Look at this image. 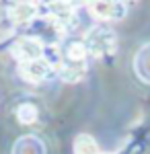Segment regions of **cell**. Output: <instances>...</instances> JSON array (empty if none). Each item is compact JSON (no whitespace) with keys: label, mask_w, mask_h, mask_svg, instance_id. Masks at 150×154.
Listing matches in <instances>:
<instances>
[{"label":"cell","mask_w":150,"mask_h":154,"mask_svg":"<svg viewBox=\"0 0 150 154\" xmlns=\"http://www.w3.org/2000/svg\"><path fill=\"white\" fill-rule=\"evenodd\" d=\"M45 49L47 45L41 39H37L35 35H23L12 41L11 54L19 64H27V62H35V60H43Z\"/></svg>","instance_id":"2"},{"label":"cell","mask_w":150,"mask_h":154,"mask_svg":"<svg viewBox=\"0 0 150 154\" xmlns=\"http://www.w3.org/2000/svg\"><path fill=\"white\" fill-rule=\"evenodd\" d=\"M72 150H74V154H101V148H99L97 140L89 134H78L74 138Z\"/></svg>","instance_id":"7"},{"label":"cell","mask_w":150,"mask_h":154,"mask_svg":"<svg viewBox=\"0 0 150 154\" xmlns=\"http://www.w3.org/2000/svg\"><path fill=\"white\" fill-rule=\"evenodd\" d=\"M89 12L97 21L101 23H109V21H121L127 14V4L126 2H91L89 4Z\"/></svg>","instance_id":"4"},{"label":"cell","mask_w":150,"mask_h":154,"mask_svg":"<svg viewBox=\"0 0 150 154\" xmlns=\"http://www.w3.org/2000/svg\"><path fill=\"white\" fill-rule=\"evenodd\" d=\"M6 17L12 25L27 27V25L35 23V19L39 17V4H35V2H14L6 8Z\"/></svg>","instance_id":"5"},{"label":"cell","mask_w":150,"mask_h":154,"mask_svg":"<svg viewBox=\"0 0 150 154\" xmlns=\"http://www.w3.org/2000/svg\"><path fill=\"white\" fill-rule=\"evenodd\" d=\"M101 154H111V152H101Z\"/></svg>","instance_id":"10"},{"label":"cell","mask_w":150,"mask_h":154,"mask_svg":"<svg viewBox=\"0 0 150 154\" xmlns=\"http://www.w3.org/2000/svg\"><path fill=\"white\" fill-rule=\"evenodd\" d=\"M84 74H86V62H70V60H64L60 62L58 66V78H62L64 82H78L84 78Z\"/></svg>","instance_id":"6"},{"label":"cell","mask_w":150,"mask_h":154,"mask_svg":"<svg viewBox=\"0 0 150 154\" xmlns=\"http://www.w3.org/2000/svg\"><path fill=\"white\" fill-rule=\"evenodd\" d=\"M62 58L70 60V62H86L89 51H86L82 41H70L68 45L64 48V51H62Z\"/></svg>","instance_id":"9"},{"label":"cell","mask_w":150,"mask_h":154,"mask_svg":"<svg viewBox=\"0 0 150 154\" xmlns=\"http://www.w3.org/2000/svg\"><path fill=\"white\" fill-rule=\"evenodd\" d=\"M17 121L21 123V125H33L35 121L39 119V111H37V107L33 103H21V105L17 107Z\"/></svg>","instance_id":"8"},{"label":"cell","mask_w":150,"mask_h":154,"mask_svg":"<svg viewBox=\"0 0 150 154\" xmlns=\"http://www.w3.org/2000/svg\"><path fill=\"white\" fill-rule=\"evenodd\" d=\"M19 74L27 82L39 84V82H45V80H52L54 76H58V70L43 58V60H35V62H27V64H19Z\"/></svg>","instance_id":"3"},{"label":"cell","mask_w":150,"mask_h":154,"mask_svg":"<svg viewBox=\"0 0 150 154\" xmlns=\"http://www.w3.org/2000/svg\"><path fill=\"white\" fill-rule=\"evenodd\" d=\"M82 43H84V48L89 51V56H92V58H107V56H111L115 51L117 37H115V31L109 25L101 23L86 31Z\"/></svg>","instance_id":"1"}]
</instances>
